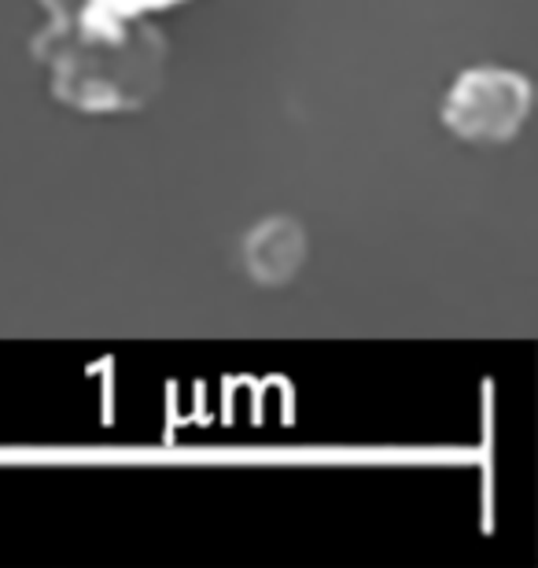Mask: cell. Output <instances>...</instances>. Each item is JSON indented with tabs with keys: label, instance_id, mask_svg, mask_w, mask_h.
I'll list each match as a JSON object with an SVG mask.
<instances>
[{
	"label": "cell",
	"instance_id": "obj_1",
	"mask_svg": "<svg viewBox=\"0 0 538 568\" xmlns=\"http://www.w3.org/2000/svg\"><path fill=\"white\" fill-rule=\"evenodd\" d=\"M30 52L49 71L52 97L82 115L144 111L163 89L170 60L152 19H125L97 4L49 19Z\"/></svg>",
	"mask_w": 538,
	"mask_h": 568
},
{
	"label": "cell",
	"instance_id": "obj_2",
	"mask_svg": "<svg viewBox=\"0 0 538 568\" xmlns=\"http://www.w3.org/2000/svg\"><path fill=\"white\" fill-rule=\"evenodd\" d=\"M531 115V82L509 67H468L443 93L439 119L457 141L501 148L520 138Z\"/></svg>",
	"mask_w": 538,
	"mask_h": 568
},
{
	"label": "cell",
	"instance_id": "obj_3",
	"mask_svg": "<svg viewBox=\"0 0 538 568\" xmlns=\"http://www.w3.org/2000/svg\"><path fill=\"white\" fill-rule=\"evenodd\" d=\"M306 263V230L295 219L273 214L262 219L244 236V266L262 288H281L288 284Z\"/></svg>",
	"mask_w": 538,
	"mask_h": 568
},
{
	"label": "cell",
	"instance_id": "obj_4",
	"mask_svg": "<svg viewBox=\"0 0 538 568\" xmlns=\"http://www.w3.org/2000/svg\"><path fill=\"white\" fill-rule=\"evenodd\" d=\"M89 4L114 11V16H125V19H155L163 11H174L189 0H89Z\"/></svg>",
	"mask_w": 538,
	"mask_h": 568
},
{
	"label": "cell",
	"instance_id": "obj_5",
	"mask_svg": "<svg viewBox=\"0 0 538 568\" xmlns=\"http://www.w3.org/2000/svg\"><path fill=\"white\" fill-rule=\"evenodd\" d=\"M38 4L49 11V19H63V16H74V11H82L89 0H38Z\"/></svg>",
	"mask_w": 538,
	"mask_h": 568
}]
</instances>
